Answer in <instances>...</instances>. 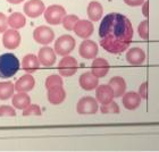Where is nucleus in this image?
Listing matches in <instances>:
<instances>
[{
  "mask_svg": "<svg viewBox=\"0 0 159 152\" xmlns=\"http://www.w3.org/2000/svg\"><path fill=\"white\" fill-rule=\"evenodd\" d=\"M133 34V25L125 15L110 13L99 26L100 46L111 55H120L129 48Z\"/></svg>",
  "mask_w": 159,
  "mask_h": 152,
  "instance_id": "obj_1",
  "label": "nucleus"
},
{
  "mask_svg": "<svg viewBox=\"0 0 159 152\" xmlns=\"http://www.w3.org/2000/svg\"><path fill=\"white\" fill-rule=\"evenodd\" d=\"M20 60L14 53L0 56V78H10L20 70Z\"/></svg>",
  "mask_w": 159,
  "mask_h": 152,
  "instance_id": "obj_2",
  "label": "nucleus"
},
{
  "mask_svg": "<svg viewBox=\"0 0 159 152\" xmlns=\"http://www.w3.org/2000/svg\"><path fill=\"white\" fill-rule=\"evenodd\" d=\"M75 46H76L75 39L70 34H65V35H61L56 40L53 50H55L56 55L64 57L68 56L75 49Z\"/></svg>",
  "mask_w": 159,
  "mask_h": 152,
  "instance_id": "obj_3",
  "label": "nucleus"
},
{
  "mask_svg": "<svg viewBox=\"0 0 159 152\" xmlns=\"http://www.w3.org/2000/svg\"><path fill=\"white\" fill-rule=\"evenodd\" d=\"M99 110V105L96 98L90 96H83L77 101L76 111L79 115H94Z\"/></svg>",
  "mask_w": 159,
  "mask_h": 152,
  "instance_id": "obj_4",
  "label": "nucleus"
},
{
  "mask_svg": "<svg viewBox=\"0 0 159 152\" xmlns=\"http://www.w3.org/2000/svg\"><path fill=\"white\" fill-rule=\"evenodd\" d=\"M44 20L50 25H59L66 15V9L60 5H51L44 10Z\"/></svg>",
  "mask_w": 159,
  "mask_h": 152,
  "instance_id": "obj_5",
  "label": "nucleus"
},
{
  "mask_svg": "<svg viewBox=\"0 0 159 152\" xmlns=\"http://www.w3.org/2000/svg\"><path fill=\"white\" fill-rule=\"evenodd\" d=\"M79 68L77 60L72 56H64L58 63V72L61 77H70L76 74Z\"/></svg>",
  "mask_w": 159,
  "mask_h": 152,
  "instance_id": "obj_6",
  "label": "nucleus"
},
{
  "mask_svg": "<svg viewBox=\"0 0 159 152\" xmlns=\"http://www.w3.org/2000/svg\"><path fill=\"white\" fill-rule=\"evenodd\" d=\"M33 39L35 42L42 44V46H48L51 42H53L55 39V32L51 27L49 26H38L33 31Z\"/></svg>",
  "mask_w": 159,
  "mask_h": 152,
  "instance_id": "obj_7",
  "label": "nucleus"
},
{
  "mask_svg": "<svg viewBox=\"0 0 159 152\" xmlns=\"http://www.w3.org/2000/svg\"><path fill=\"white\" fill-rule=\"evenodd\" d=\"M99 47L94 41L89 39H85L79 47L80 56L84 59H94L98 56Z\"/></svg>",
  "mask_w": 159,
  "mask_h": 152,
  "instance_id": "obj_8",
  "label": "nucleus"
},
{
  "mask_svg": "<svg viewBox=\"0 0 159 152\" xmlns=\"http://www.w3.org/2000/svg\"><path fill=\"white\" fill-rule=\"evenodd\" d=\"M23 9L27 17H30V18H38V17L41 16L44 13L46 6H44L42 0H29L24 5Z\"/></svg>",
  "mask_w": 159,
  "mask_h": 152,
  "instance_id": "obj_9",
  "label": "nucleus"
},
{
  "mask_svg": "<svg viewBox=\"0 0 159 152\" xmlns=\"http://www.w3.org/2000/svg\"><path fill=\"white\" fill-rule=\"evenodd\" d=\"M22 38H20V32L17 30H6L3 32L2 35V44L3 47L8 50H15L17 49L20 44Z\"/></svg>",
  "mask_w": 159,
  "mask_h": 152,
  "instance_id": "obj_10",
  "label": "nucleus"
},
{
  "mask_svg": "<svg viewBox=\"0 0 159 152\" xmlns=\"http://www.w3.org/2000/svg\"><path fill=\"white\" fill-rule=\"evenodd\" d=\"M73 31L79 38L85 40L89 39L93 34L94 25H93V22H91L90 20H79Z\"/></svg>",
  "mask_w": 159,
  "mask_h": 152,
  "instance_id": "obj_11",
  "label": "nucleus"
},
{
  "mask_svg": "<svg viewBox=\"0 0 159 152\" xmlns=\"http://www.w3.org/2000/svg\"><path fill=\"white\" fill-rule=\"evenodd\" d=\"M126 61L132 65V66H141L144 61H146V52L143 49L139 47H134L127 50L126 52Z\"/></svg>",
  "mask_w": 159,
  "mask_h": 152,
  "instance_id": "obj_12",
  "label": "nucleus"
},
{
  "mask_svg": "<svg viewBox=\"0 0 159 152\" xmlns=\"http://www.w3.org/2000/svg\"><path fill=\"white\" fill-rule=\"evenodd\" d=\"M56 56L57 55L52 48H50L48 46L42 47L39 50V55H38L40 65H43L44 67L53 66L55 63H56Z\"/></svg>",
  "mask_w": 159,
  "mask_h": 152,
  "instance_id": "obj_13",
  "label": "nucleus"
},
{
  "mask_svg": "<svg viewBox=\"0 0 159 152\" xmlns=\"http://www.w3.org/2000/svg\"><path fill=\"white\" fill-rule=\"evenodd\" d=\"M114 98H115L114 91L109 84H101L96 87V99L98 103L105 105V103L113 101Z\"/></svg>",
  "mask_w": 159,
  "mask_h": 152,
  "instance_id": "obj_14",
  "label": "nucleus"
},
{
  "mask_svg": "<svg viewBox=\"0 0 159 152\" xmlns=\"http://www.w3.org/2000/svg\"><path fill=\"white\" fill-rule=\"evenodd\" d=\"M15 86V91L17 92H30L34 89L35 86V79L31 74H25L22 75L20 78L17 79L16 83L14 84Z\"/></svg>",
  "mask_w": 159,
  "mask_h": 152,
  "instance_id": "obj_15",
  "label": "nucleus"
},
{
  "mask_svg": "<svg viewBox=\"0 0 159 152\" xmlns=\"http://www.w3.org/2000/svg\"><path fill=\"white\" fill-rule=\"evenodd\" d=\"M109 63L105 58H94L91 64V72L93 75H96L98 78L105 77L109 73Z\"/></svg>",
  "mask_w": 159,
  "mask_h": 152,
  "instance_id": "obj_16",
  "label": "nucleus"
},
{
  "mask_svg": "<svg viewBox=\"0 0 159 152\" xmlns=\"http://www.w3.org/2000/svg\"><path fill=\"white\" fill-rule=\"evenodd\" d=\"M141 96H139L138 92L134 91H129V92H125L122 96V102L124 108L127 110H135L138 109L141 105Z\"/></svg>",
  "mask_w": 159,
  "mask_h": 152,
  "instance_id": "obj_17",
  "label": "nucleus"
},
{
  "mask_svg": "<svg viewBox=\"0 0 159 152\" xmlns=\"http://www.w3.org/2000/svg\"><path fill=\"white\" fill-rule=\"evenodd\" d=\"M79 84L84 91H92L99 85V78L93 75L92 72H85L80 76Z\"/></svg>",
  "mask_w": 159,
  "mask_h": 152,
  "instance_id": "obj_18",
  "label": "nucleus"
},
{
  "mask_svg": "<svg viewBox=\"0 0 159 152\" xmlns=\"http://www.w3.org/2000/svg\"><path fill=\"white\" fill-rule=\"evenodd\" d=\"M47 91H48L47 93L48 101L53 106H58L60 103H63L66 99V91L63 86H56V87L49 89Z\"/></svg>",
  "mask_w": 159,
  "mask_h": 152,
  "instance_id": "obj_19",
  "label": "nucleus"
},
{
  "mask_svg": "<svg viewBox=\"0 0 159 152\" xmlns=\"http://www.w3.org/2000/svg\"><path fill=\"white\" fill-rule=\"evenodd\" d=\"M86 14L91 22H99L102 18L103 15V7L99 1H91L88 5Z\"/></svg>",
  "mask_w": 159,
  "mask_h": 152,
  "instance_id": "obj_20",
  "label": "nucleus"
},
{
  "mask_svg": "<svg viewBox=\"0 0 159 152\" xmlns=\"http://www.w3.org/2000/svg\"><path fill=\"white\" fill-rule=\"evenodd\" d=\"M40 67V61L35 55L33 53H29L26 56H24L23 60H22V68L23 70H25L26 73L31 74L34 73L39 69Z\"/></svg>",
  "mask_w": 159,
  "mask_h": 152,
  "instance_id": "obj_21",
  "label": "nucleus"
},
{
  "mask_svg": "<svg viewBox=\"0 0 159 152\" xmlns=\"http://www.w3.org/2000/svg\"><path fill=\"white\" fill-rule=\"evenodd\" d=\"M109 85L113 89L115 98H120L126 92V82L122 76H114L110 78Z\"/></svg>",
  "mask_w": 159,
  "mask_h": 152,
  "instance_id": "obj_22",
  "label": "nucleus"
},
{
  "mask_svg": "<svg viewBox=\"0 0 159 152\" xmlns=\"http://www.w3.org/2000/svg\"><path fill=\"white\" fill-rule=\"evenodd\" d=\"M11 103L15 109L23 110L31 103V98L26 92H17L13 96Z\"/></svg>",
  "mask_w": 159,
  "mask_h": 152,
  "instance_id": "obj_23",
  "label": "nucleus"
},
{
  "mask_svg": "<svg viewBox=\"0 0 159 152\" xmlns=\"http://www.w3.org/2000/svg\"><path fill=\"white\" fill-rule=\"evenodd\" d=\"M26 24V17L22 13H13L8 17V25L14 30L23 29Z\"/></svg>",
  "mask_w": 159,
  "mask_h": 152,
  "instance_id": "obj_24",
  "label": "nucleus"
},
{
  "mask_svg": "<svg viewBox=\"0 0 159 152\" xmlns=\"http://www.w3.org/2000/svg\"><path fill=\"white\" fill-rule=\"evenodd\" d=\"M15 86L10 81L0 82V100H8L14 96Z\"/></svg>",
  "mask_w": 159,
  "mask_h": 152,
  "instance_id": "obj_25",
  "label": "nucleus"
},
{
  "mask_svg": "<svg viewBox=\"0 0 159 152\" xmlns=\"http://www.w3.org/2000/svg\"><path fill=\"white\" fill-rule=\"evenodd\" d=\"M64 85V81L63 77L60 75H57V74H53V75H49L46 79V89H52V87H56V86H63Z\"/></svg>",
  "mask_w": 159,
  "mask_h": 152,
  "instance_id": "obj_26",
  "label": "nucleus"
},
{
  "mask_svg": "<svg viewBox=\"0 0 159 152\" xmlns=\"http://www.w3.org/2000/svg\"><path fill=\"white\" fill-rule=\"evenodd\" d=\"M79 20H80V18L76 16V15H73V14L67 15V14H66V15H65V17L63 18V22H61V24H63V27L67 31H73Z\"/></svg>",
  "mask_w": 159,
  "mask_h": 152,
  "instance_id": "obj_27",
  "label": "nucleus"
},
{
  "mask_svg": "<svg viewBox=\"0 0 159 152\" xmlns=\"http://www.w3.org/2000/svg\"><path fill=\"white\" fill-rule=\"evenodd\" d=\"M100 111H101V114H103V115H109V114H119L120 109H119L118 105L113 100V101H110V102H108V103L101 105Z\"/></svg>",
  "mask_w": 159,
  "mask_h": 152,
  "instance_id": "obj_28",
  "label": "nucleus"
},
{
  "mask_svg": "<svg viewBox=\"0 0 159 152\" xmlns=\"http://www.w3.org/2000/svg\"><path fill=\"white\" fill-rule=\"evenodd\" d=\"M138 33L139 37L142 40H148L149 39V22L148 20H142L138 26Z\"/></svg>",
  "mask_w": 159,
  "mask_h": 152,
  "instance_id": "obj_29",
  "label": "nucleus"
},
{
  "mask_svg": "<svg viewBox=\"0 0 159 152\" xmlns=\"http://www.w3.org/2000/svg\"><path fill=\"white\" fill-rule=\"evenodd\" d=\"M42 111H41V108H40L39 105H29V106L23 109V116L26 117V116H41Z\"/></svg>",
  "mask_w": 159,
  "mask_h": 152,
  "instance_id": "obj_30",
  "label": "nucleus"
},
{
  "mask_svg": "<svg viewBox=\"0 0 159 152\" xmlns=\"http://www.w3.org/2000/svg\"><path fill=\"white\" fill-rule=\"evenodd\" d=\"M15 116H16V110L14 107L6 105L0 106V117H15Z\"/></svg>",
  "mask_w": 159,
  "mask_h": 152,
  "instance_id": "obj_31",
  "label": "nucleus"
},
{
  "mask_svg": "<svg viewBox=\"0 0 159 152\" xmlns=\"http://www.w3.org/2000/svg\"><path fill=\"white\" fill-rule=\"evenodd\" d=\"M8 29V17L3 13H0V33H3Z\"/></svg>",
  "mask_w": 159,
  "mask_h": 152,
  "instance_id": "obj_32",
  "label": "nucleus"
},
{
  "mask_svg": "<svg viewBox=\"0 0 159 152\" xmlns=\"http://www.w3.org/2000/svg\"><path fill=\"white\" fill-rule=\"evenodd\" d=\"M123 1L129 7H139V6H141L146 0H123Z\"/></svg>",
  "mask_w": 159,
  "mask_h": 152,
  "instance_id": "obj_33",
  "label": "nucleus"
},
{
  "mask_svg": "<svg viewBox=\"0 0 159 152\" xmlns=\"http://www.w3.org/2000/svg\"><path fill=\"white\" fill-rule=\"evenodd\" d=\"M147 84L146 82H143L139 87V96H141V99H147Z\"/></svg>",
  "mask_w": 159,
  "mask_h": 152,
  "instance_id": "obj_34",
  "label": "nucleus"
},
{
  "mask_svg": "<svg viewBox=\"0 0 159 152\" xmlns=\"http://www.w3.org/2000/svg\"><path fill=\"white\" fill-rule=\"evenodd\" d=\"M142 14L146 18H148V16H149V2L148 1H144L142 3Z\"/></svg>",
  "mask_w": 159,
  "mask_h": 152,
  "instance_id": "obj_35",
  "label": "nucleus"
},
{
  "mask_svg": "<svg viewBox=\"0 0 159 152\" xmlns=\"http://www.w3.org/2000/svg\"><path fill=\"white\" fill-rule=\"evenodd\" d=\"M9 3H11V5H18V3L23 2L24 0H7Z\"/></svg>",
  "mask_w": 159,
  "mask_h": 152,
  "instance_id": "obj_36",
  "label": "nucleus"
}]
</instances>
